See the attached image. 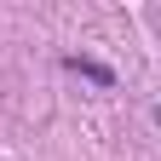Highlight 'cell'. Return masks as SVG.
<instances>
[{
	"instance_id": "obj_1",
	"label": "cell",
	"mask_w": 161,
	"mask_h": 161,
	"mask_svg": "<svg viewBox=\"0 0 161 161\" xmlns=\"http://www.w3.org/2000/svg\"><path fill=\"white\" fill-rule=\"evenodd\" d=\"M69 69H80V75H92L98 86H115V75H109L104 64H92V58H69Z\"/></svg>"
}]
</instances>
